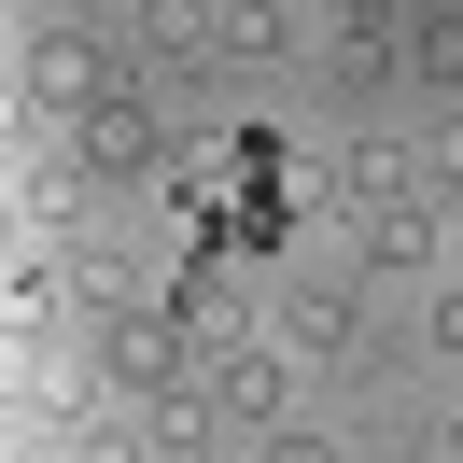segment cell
<instances>
[{"label":"cell","instance_id":"cell-1","mask_svg":"<svg viewBox=\"0 0 463 463\" xmlns=\"http://www.w3.org/2000/svg\"><path fill=\"white\" fill-rule=\"evenodd\" d=\"M85 155H99V169H155V113H141V99H99V113H85Z\"/></svg>","mask_w":463,"mask_h":463},{"label":"cell","instance_id":"cell-2","mask_svg":"<svg viewBox=\"0 0 463 463\" xmlns=\"http://www.w3.org/2000/svg\"><path fill=\"white\" fill-rule=\"evenodd\" d=\"M85 85H99V57H85V43H43V57H29V99H43V113H71Z\"/></svg>","mask_w":463,"mask_h":463},{"label":"cell","instance_id":"cell-3","mask_svg":"<svg viewBox=\"0 0 463 463\" xmlns=\"http://www.w3.org/2000/svg\"><path fill=\"white\" fill-rule=\"evenodd\" d=\"M393 57H407V71H421V85H463V14H421V29H407V43H393Z\"/></svg>","mask_w":463,"mask_h":463},{"label":"cell","instance_id":"cell-4","mask_svg":"<svg viewBox=\"0 0 463 463\" xmlns=\"http://www.w3.org/2000/svg\"><path fill=\"white\" fill-rule=\"evenodd\" d=\"M267 463H337V435H267Z\"/></svg>","mask_w":463,"mask_h":463},{"label":"cell","instance_id":"cell-5","mask_svg":"<svg viewBox=\"0 0 463 463\" xmlns=\"http://www.w3.org/2000/svg\"><path fill=\"white\" fill-rule=\"evenodd\" d=\"M337 14H351V29H379V14H393V0H337Z\"/></svg>","mask_w":463,"mask_h":463},{"label":"cell","instance_id":"cell-6","mask_svg":"<svg viewBox=\"0 0 463 463\" xmlns=\"http://www.w3.org/2000/svg\"><path fill=\"white\" fill-rule=\"evenodd\" d=\"M449 463H463V421H449Z\"/></svg>","mask_w":463,"mask_h":463}]
</instances>
